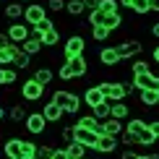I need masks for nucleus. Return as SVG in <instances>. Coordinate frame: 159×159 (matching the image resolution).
<instances>
[{"mask_svg":"<svg viewBox=\"0 0 159 159\" xmlns=\"http://www.w3.org/2000/svg\"><path fill=\"white\" fill-rule=\"evenodd\" d=\"M86 73H89V60L81 55V57H76V60H68V63H63L60 68H57V78L60 81H73V78H84Z\"/></svg>","mask_w":159,"mask_h":159,"instance_id":"f257e3e1","label":"nucleus"},{"mask_svg":"<svg viewBox=\"0 0 159 159\" xmlns=\"http://www.w3.org/2000/svg\"><path fill=\"white\" fill-rule=\"evenodd\" d=\"M52 102L60 107L65 115H76L78 110H81V102L84 99L76 94V91H68V89H57V91H52Z\"/></svg>","mask_w":159,"mask_h":159,"instance_id":"f03ea898","label":"nucleus"},{"mask_svg":"<svg viewBox=\"0 0 159 159\" xmlns=\"http://www.w3.org/2000/svg\"><path fill=\"white\" fill-rule=\"evenodd\" d=\"M97 89L102 91V97L107 99V102H123L125 97H128V91H125V84L120 81H102V84H97Z\"/></svg>","mask_w":159,"mask_h":159,"instance_id":"7ed1b4c3","label":"nucleus"},{"mask_svg":"<svg viewBox=\"0 0 159 159\" xmlns=\"http://www.w3.org/2000/svg\"><path fill=\"white\" fill-rule=\"evenodd\" d=\"M84 50H86V39H84L81 34H70L68 39H65V44H63V57H65V63L81 57Z\"/></svg>","mask_w":159,"mask_h":159,"instance_id":"20e7f679","label":"nucleus"},{"mask_svg":"<svg viewBox=\"0 0 159 159\" xmlns=\"http://www.w3.org/2000/svg\"><path fill=\"white\" fill-rule=\"evenodd\" d=\"M24 21L34 29V26L39 24H44L47 21V8H44L42 3H31V5H26V13H24Z\"/></svg>","mask_w":159,"mask_h":159,"instance_id":"39448f33","label":"nucleus"},{"mask_svg":"<svg viewBox=\"0 0 159 159\" xmlns=\"http://www.w3.org/2000/svg\"><path fill=\"white\" fill-rule=\"evenodd\" d=\"M5 34H8V39H11L13 44H24L26 39L31 37V26L26 24V21H16V24L8 26V31H5Z\"/></svg>","mask_w":159,"mask_h":159,"instance_id":"423d86ee","label":"nucleus"},{"mask_svg":"<svg viewBox=\"0 0 159 159\" xmlns=\"http://www.w3.org/2000/svg\"><path fill=\"white\" fill-rule=\"evenodd\" d=\"M26 130H29L31 136H44V130H47V117L42 115V110L39 112H29V117L24 120Z\"/></svg>","mask_w":159,"mask_h":159,"instance_id":"0eeeda50","label":"nucleus"},{"mask_svg":"<svg viewBox=\"0 0 159 159\" xmlns=\"http://www.w3.org/2000/svg\"><path fill=\"white\" fill-rule=\"evenodd\" d=\"M42 94H44V86L37 84L34 78H26V81L21 84V97L26 99V102H39Z\"/></svg>","mask_w":159,"mask_h":159,"instance_id":"6e6552de","label":"nucleus"},{"mask_svg":"<svg viewBox=\"0 0 159 159\" xmlns=\"http://www.w3.org/2000/svg\"><path fill=\"white\" fill-rule=\"evenodd\" d=\"M141 52H143L141 39H125V42L117 44V55H120V60H130L133 55H141Z\"/></svg>","mask_w":159,"mask_h":159,"instance_id":"1a4fd4ad","label":"nucleus"},{"mask_svg":"<svg viewBox=\"0 0 159 159\" xmlns=\"http://www.w3.org/2000/svg\"><path fill=\"white\" fill-rule=\"evenodd\" d=\"M133 86L138 91H159V78L157 73H143V76H133Z\"/></svg>","mask_w":159,"mask_h":159,"instance_id":"9d476101","label":"nucleus"},{"mask_svg":"<svg viewBox=\"0 0 159 159\" xmlns=\"http://www.w3.org/2000/svg\"><path fill=\"white\" fill-rule=\"evenodd\" d=\"M117 143H120V138H117V136H107V133H102V136L97 138L94 151H97V154H115V151H117Z\"/></svg>","mask_w":159,"mask_h":159,"instance_id":"9b49d317","label":"nucleus"},{"mask_svg":"<svg viewBox=\"0 0 159 159\" xmlns=\"http://www.w3.org/2000/svg\"><path fill=\"white\" fill-rule=\"evenodd\" d=\"M3 154L8 159H21L24 157V138H8L3 143Z\"/></svg>","mask_w":159,"mask_h":159,"instance_id":"f8f14e48","label":"nucleus"},{"mask_svg":"<svg viewBox=\"0 0 159 159\" xmlns=\"http://www.w3.org/2000/svg\"><path fill=\"white\" fill-rule=\"evenodd\" d=\"M81 99H84V104L89 110H94L97 104H102V102H107V99L102 97V91L97 89V86H89V89H84V94H81Z\"/></svg>","mask_w":159,"mask_h":159,"instance_id":"ddd939ff","label":"nucleus"},{"mask_svg":"<svg viewBox=\"0 0 159 159\" xmlns=\"http://www.w3.org/2000/svg\"><path fill=\"white\" fill-rule=\"evenodd\" d=\"M99 63L104 65V68H115L120 60V55H117V47H102L99 50Z\"/></svg>","mask_w":159,"mask_h":159,"instance_id":"4468645a","label":"nucleus"},{"mask_svg":"<svg viewBox=\"0 0 159 159\" xmlns=\"http://www.w3.org/2000/svg\"><path fill=\"white\" fill-rule=\"evenodd\" d=\"M73 128H76V141H78V143H84L86 149H91V151H94L99 133H94V130H86V128H78V125H73Z\"/></svg>","mask_w":159,"mask_h":159,"instance_id":"2eb2a0df","label":"nucleus"},{"mask_svg":"<svg viewBox=\"0 0 159 159\" xmlns=\"http://www.w3.org/2000/svg\"><path fill=\"white\" fill-rule=\"evenodd\" d=\"M31 78H34L37 84H42L44 89H47V86L52 84V78H55V73H52V68H50V65H39V68H34V76H31Z\"/></svg>","mask_w":159,"mask_h":159,"instance_id":"dca6fc26","label":"nucleus"},{"mask_svg":"<svg viewBox=\"0 0 159 159\" xmlns=\"http://www.w3.org/2000/svg\"><path fill=\"white\" fill-rule=\"evenodd\" d=\"M42 115L47 117V123H60L65 112H63V110H60V107H57V104H55V102L50 99V102H47V104L42 107Z\"/></svg>","mask_w":159,"mask_h":159,"instance_id":"f3484780","label":"nucleus"},{"mask_svg":"<svg viewBox=\"0 0 159 159\" xmlns=\"http://www.w3.org/2000/svg\"><path fill=\"white\" fill-rule=\"evenodd\" d=\"M5 18H11L13 24L16 21H24V13H26V5H21V3H8L5 5Z\"/></svg>","mask_w":159,"mask_h":159,"instance_id":"a211bd4d","label":"nucleus"},{"mask_svg":"<svg viewBox=\"0 0 159 159\" xmlns=\"http://www.w3.org/2000/svg\"><path fill=\"white\" fill-rule=\"evenodd\" d=\"M76 125H78V128H86V130H94V133L102 136V123H99L94 115H81L76 120Z\"/></svg>","mask_w":159,"mask_h":159,"instance_id":"6ab92c4d","label":"nucleus"},{"mask_svg":"<svg viewBox=\"0 0 159 159\" xmlns=\"http://www.w3.org/2000/svg\"><path fill=\"white\" fill-rule=\"evenodd\" d=\"M39 39H42V47H50L52 50L57 42H60V31H57V26H50V29L42 31V37H39Z\"/></svg>","mask_w":159,"mask_h":159,"instance_id":"aec40b11","label":"nucleus"},{"mask_svg":"<svg viewBox=\"0 0 159 159\" xmlns=\"http://www.w3.org/2000/svg\"><path fill=\"white\" fill-rule=\"evenodd\" d=\"M21 50L26 52V55H31V57H37L39 52H42L44 47H42V39H37V37H29L26 42L21 44Z\"/></svg>","mask_w":159,"mask_h":159,"instance_id":"412c9836","label":"nucleus"},{"mask_svg":"<svg viewBox=\"0 0 159 159\" xmlns=\"http://www.w3.org/2000/svg\"><path fill=\"white\" fill-rule=\"evenodd\" d=\"M123 130H125L123 120H115V117H110V120H104V123H102V133H107V136H117V133H123Z\"/></svg>","mask_w":159,"mask_h":159,"instance_id":"4be33fe9","label":"nucleus"},{"mask_svg":"<svg viewBox=\"0 0 159 159\" xmlns=\"http://www.w3.org/2000/svg\"><path fill=\"white\" fill-rule=\"evenodd\" d=\"M91 115H94L99 123L110 120V117H112V102H102V104H97V107L91 110Z\"/></svg>","mask_w":159,"mask_h":159,"instance_id":"5701e85b","label":"nucleus"},{"mask_svg":"<svg viewBox=\"0 0 159 159\" xmlns=\"http://www.w3.org/2000/svg\"><path fill=\"white\" fill-rule=\"evenodd\" d=\"M125 130H128V133H133V136H141L143 130H149V123H143L141 117H130L128 125H125Z\"/></svg>","mask_w":159,"mask_h":159,"instance_id":"b1692460","label":"nucleus"},{"mask_svg":"<svg viewBox=\"0 0 159 159\" xmlns=\"http://www.w3.org/2000/svg\"><path fill=\"white\" fill-rule=\"evenodd\" d=\"M29 65H31V55H26V52L18 47L16 50V57H13V68H16V70H26Z\"/></svg>","mask_w":159,"mask_h":159,"instance_id":"393cba45","label":"nucleus"},{"mask_svg":"<svg viewBox=\"0 0 159 159\" xmlns=\"http://www.w3.org/2000/svg\"><path fill=\"white\" fill-rule=\"evenodd\" d=\"M8 117H11L13 123H24L26 117H29V112H26V107H24V104H13V107L8 110Z\"/></svg>","mask_w":159,"mask_h":159,"instance_id":"a878e982","label":"nucleus"},{"mask_svg":"<svg viewBox=\"0 0 159 159\" xmlns=\"http://www.w3.org/2000/svg\"><path fill=\"white\" fill-rule=\"evenodd\" d=\"M65 11H68V16H73V18H78V16H84V13H86L81 0H68V3H65Z\"/></svg>","mask_w":159,"mask_h":159,"instance_id":"bb28decb","label":"nucleus"},{"mask_svg":"<svg viewBox=\"0 0 159 159\" xmlns=\"http://www.w3.org/2000/svg\"><path fill=\"white\" fill-rule=\"evenodd\" d=\"M110 37H112V31L107 26H91V39H94V42H107Z\"/></svg>","mask_w":159,"mask_h":159,"instance_id":"cd10ccee","label":"nucleus"},{"mask_svg":"<svg viewBox=\"0 0 159 159\" xmlns=\"http://www.w3.org/2000/svg\"><path fill=\"white\" fill-rule=\"evenodd\" d=\"M68 154H70V159H86V146L84 143H78V141H73V143H68Z\"/></svg>","mask_w":159,"mask_h":159,"instance_id":"c85d7f7f","label":"nucleus"},{"mask_svg":"<svg viewBox=\"0 0 159 159\" xmlns=\"http://www.w3.org/2000/svg\"><path fill=\"white\" fill-rule=\"evenodd\" d=\"M99 11L102 13H120V0H99Z\"/></svg>","mask_w":159,"mask_h":159,"instance_id":"c756f323","label":"nucleus"},{"mask_svg":"<svg viewBox=\"0 0 159 159\" xmlns=\"http://www.w3.org/2000/svg\"><path fill=\"white\" fill-rule=\"evenodd\" d=\"M128 115H130V110H128L125 102H115L112 104V117H115V120H125Z\"/></svg>","mask_w":159,"mask_h":159,"instance_id":"7c9ffc66","label":"nucleus"},{"mask_svg":"<svg viewBox=\"0 0 159 159\" xmlns=\"http://www.w3.org/2000/svg\"><path fill=\"white\" fill-rule=\"evenodd\" d=\"M138 94H141V104H146V107L159 104V91H138Z\"/></svg>","mask_w":159,"mask_h":159,"instance_id":"2f4dec72","label":"nucleus"},{"mask_svg":"<svg viewBox=\"0 0 159 159\" xmlns=\"http://www.w3.org/2000/svg\"><path fill=\"white\" fill-rule=\"evenodd\" d=\"M104 26H107L110 31H117L123 26V16H120V13H110V16L104 18Z\"/></svg>","mask_w":159,"mask_h":159,"instance_id":"473e14b6","label":"nucleus"},{"mask_svg":"<svg viewBox=\"0 0 159 159\" xmlns=\"http://www.w3.org/2000/svg\"><path fill=\"white\" fill-rule=\"evenodd\" d=\"M130 73H133V76L151 73V70H149V63H146V60H136V63H130Z\"/></svg>","mask_w":159,"mask_h":159,"instance_id":"72a5a7b5","label":"nucleus"},{"mask_svg":"<svg viewBox=\"0 0 159 159\" xmlns=\"http://www.w3.org/2000/svg\"><path fill=\"white\" fill-rule=\"evenodd\" d=\"M60 138H63L65 146H68V143H73V141H76V128H73V125H65V128L60 130Z\"/></svg>","mask_w":159,"mask_h":159,"instance_id":"f704fd0d","label":"nucleus"},{"mask_svg":"<svg viewBox=\"0 0 159 159\" xmlns=\"http://www.w3.org/2000/svg\"><path fill=\"white\" fill-rule=\"evenodd\" d=\"M133 13H136V16H146V13H151L149 0H136V3H133Z\"/></svg>","mask_w":159,"mask_h":159,"instance_id":"c9c22d12","label":"nucleus"},{"mask_svg":"<svg viewBox=\"0 0 159 159\" xmlns=\"http://www.w3.org/2000/svg\"><path fill=\"white\" fill-rule=\"evenodd\" d=\"M52 151H55V146H50V143H42L37 151V159H52Z\"/></svg>","mask_w":159,"mask_h":159,"instance_id":"e433bc0d","label":"nucleus"},{"mask_svg":"<svg viewBox=\"0 0 159 159\" xmlns=\"http://www.w3.org/2000/svg\"><path fill=\"white\" fill-rule=\"evenodd\" d=\"M47 8H50V13H60V11H65V0H47Z\"/></svg>","mask_w":159,"mask_h":159,"instance_id":"4c0bfd02","label":"nucleus"},{"mask_svg":"<svg viewBox=\"0 0 159 159\" xmlns=\"http://www.w3.org/2000/svg\"><path fill=\"white\" fill-rule=\"evenodd\" d=\"M37 151H39V143H34V141H26V138H24V154L37 157Z\"/></svg>","mask_w":159,"mask_h":159,"instance_id":"58836bf2","label":"nucleus"},{"mask_svg":"<svg viewBox=\"0 0 159 159\" xmlns=\"http://www.w3.org/2000/svg\"><path fill=\"white\" fill-rule=\"evenodd\" d=\"M120 143H123V146H136V136L128 133V130H123V133H120Z\"/></svg>","mask_w":159,"mask_h":159,"instance_id":"ea45409f","label":"nucleus"},{"mask_svg":"<svg viewBox=\"0 0 159 159\" xmlns=\"http://www.w3.org/2000/svg\"><path fill=\"white\" fill-rule=\"evenodd\" d=\"M16 78H18V70L16 68H5V86L16 84Z\"/></svg>","mask_w":159,"mask_h":159,"instance_id":"a19ab883","label":"nucleus"},{"mask_svg":"<svg viewBox=\"0 0 159 159\" xmlns=\"http://www.w3.org/2000/svg\"><path fill=\"white\" fill-rule=\"evenodd\" d=\"M52 159H70V154H68V149H65V146H55Z\"/></svg>","mask_w":159,"mask_h":159,"instance_id":"79ce46f5","label":"nucleus"},{"mask_svg":"<svg viewBox=\"0 0 159 159\" xmlns=\"http://www.w3.org/2000/svg\"><path fill=\"white\" fill-rule=\"evenodd\" d=\"M81 3H84L86 13H94V11H99V0H81Z\"/></svg>","mask_w":159,"mask_h":159,"instance_id":"37998d69","label":"nucleus"},{"mask_svg":"<svg viewBox=\"0 0 159 159\" xmlns=\"http://www.w3.org/2000/svg\"><path fill=\"white\" fill-rule=\"evenodd\" d=\"M149 130L154 133V138L159 141V120H151V123H149Z\"/></svg>","mask_w":159,"mask_h":159,"instance_id":"c03bdc74","label":"nucleus"},{"mask_svg":"<svg viewBox=\"0 0 159 159\" xmlns=\"http://www.w3.org/2000/svg\"><path fill=\"white\" fill-rule=\"evenodd\" d=\"M8 44H11L8 34H5V31H0V47H8Z\"/></svg>","mask_w":159,"mask_h":159,"instance_id":"a18cd8bd","label":"nucleus"},{"mask_svg":"<svg viewBox=\"0 0 159 159\" xmlns=\"http://www.w3.org/2000/svg\"><path fill=\"white\" fill-rule=\"evenodd\" d=\"M149 31H151V37H157V39H159V21H157V24H151V26H149Z\"/></svg>","mask_w":159,"mask_h":159,"instance_id":"49530a36","label":"nucleus"},{"mask_svg":"<svg viewBox=\"0 0 159 159\" xmlns=\"http://www.w3.org/2000/svg\"><path fill=\"white\" fill-rule=\"evenodd\" d=\"M136 157H138V154H136V151H130V149H128V151H123V154H120V159H136Z\"/></svg>","mask_w":159,"mask_h":159,"instance_id":"de8ad7c7","label":"nucleus"},{"mask_svg":"<svg viewBox=\"0 0 159 159\" xmlns=\"http://www.w3.org/2000/svg\"><path fill=\"white\" fill-rule=\"evenodd\" d=\"M133 3H136V0H120V8H128V11H133Z\"/></svg>","mask_w":159,"mask_h":159,"instance_id":"09e8293b","label":"nucleus"},{"mask_svg":"<svg viewBox=\"0 0 159 159\" xmlns=\"http://www.w3.org/2000/svg\"><path fill=\"white\" fill-rule=\"evenodd\" d=\"M149 8L151 13H159V0H149Z\"/></svg>","mask_w":159,"mask_h":159,"instance_id":"8fccbe9b","label":"nucleus"},{"mask_svg":"<svg viewBox=\"0 0 159 159\" xmlns=\"http://www.w3.org/2000/svg\"><path fill=\"white\" fill-rule=\"evenodd\" d=\"M0 86H5V68H0Z\"/></svg>","mask_w":159,"mask_h":159,"instance_id":"3c124183","label":"nucleus"},{"mask_svg":"<svg viewBox=\"0 0 159 159\" xmlns=\"http://www.w3.org/2000/svg\"><path fill=\"white\" fill-rule=\"evenodd\" d=\"M154 63L159 65V44H157V47H154Z\"/></svg>","mask_w":159,"mask_h":159,"instance_id":"603ef678","label":"nucleus"},{"mask_svg":"<svg viewBox=\"0 0 159 159\" xmlns=\"http://www.w3.org/2000/svg\"><path fill=\"white\" fill-rule=\"evenodd\" d=\"M21 5H31V3H37V0H18Z\"/></svg>","mask_w":159,"mask_h":159,"instance_id":"864d4df0","label":"nucleus"},{"mask_svg":"<svg viewBox=\"0 0 159 159\" xmlns=\"http://www.w3.org/2000/svg\"><path fill=\"white\" fill-rule=\"evenodd\" d=\"M3 117H5V107H3V104H0V120H3Z\"/></svg>","mask_w":159,"mask_h":159,"instance_id":"5fc2aeb1","label":"nucleus"},{"mask_svg":"<svg viewBox=\"0 0 159 159\" xmlns=\"http://www.w3.org/2000/svg\"><path fill=\"white\" fill-rule=\"evenodd\" d=\"M136 159H149V154H138V157H136Z\"/></svg>","mask_w":159,"mask_h":159,"instance_id":"6e6d98bb","label":"nucleus"},{"mask_svg":"<svg viewBox=\"0 0 159 159\" xmlns=\"http://www.w3.org/2000/svg\"><path fill=\"white\" fill-rule=\"evenodd\" d=\"M149 159H159V154H157V151H154V154H149Z\"/></svg>","mask_w":159,"mask_h":159,"instance_id":"4d7b16f0","label":"nucleus"},{"mask_svg":"<svg viewBox=\"0 0 159 159\" xmlns=\"http://www.w3.org/2000/svg\"><path fill=\"white\" fill-rule=\"evenodd\" d=\"M21 159H37V157H29V154H24V157H21Z\"/></svg>","mask_w":159,"mask_h":159,"instance_id":"13d9d810","label":"nucleus"}]
</instances>
